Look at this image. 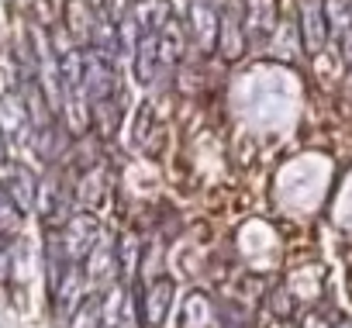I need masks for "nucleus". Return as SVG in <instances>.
<instances>
[{
    "label": "nucleus",
    "mask_w": 352,
    "mask_h": 328,
    "mask_svg": "<svg viewBox=\"0 0 352 328\" xmlns=\"http://www.w3.org/2000/svg\"><path fill=\"white\" fill-rule=\"evenodd\" d=\"M52 239H56L66 263H83L100 239V225H97L94 215H73L63 225V232H52Z\"/></svg>",
    "instance_id": "f257e3e1"
},
{
    "label": "nucleus",
    "mask_w": 352,
    "mask_h": 328,
    "mask_svg": "<svg viewBox=\"0 0 352 328\" xmlns=\"http://www.w3.org/2000/svg\"><path fill=\"white\" fill-rule=\"evenodd\" d=\"M169 300H173V280H169V276H155V280L145 287L142 304H138L142 325H145V328H162L166 311H169Z\"/></svg>",
    "instance_id": "f03ea898"
},
{
    "label": "nucleus",
    "mask_w": 352,
    "mask_h": 328,
    "mask_svg": "<svg viewBox=\"0 0 352 328\" xmlns=\"http://www.w3.org/2000/svg\"><path fill=\"white\" fill-rule=\"evenodd\" d=\"M300 32H304V52L318 56L328 42V14L321 0H304L300 4Z\"/></svg>",
    "instance_id": "7ed1b4c3"
},
{
    "label": "nucleus",
    "mask_w": 352,
    "mask_h": 328,
    "mask_svg": "<svg viewBox=\"0 0 352 328\" xmlns=\"http://www.w3.org/2000/svg\"><path fill=\"white\" fill-rule=\"evenodd\" d=\"M190 28H194V39L201 45V52H211L221 39V21H218V11L208 0H194L190 4Z\"/></svg>",
    "instance_id": "20e7f679"
},
{
    "label": "nucleus",
    "mask_w": 352,
    "mask_h": 328,
    "mask_svg": "<svg viewBox=\"0 0 352 328\" xmlns=\"http://www.w3.org/2000/svg\"><path fill=\"white\" fill-rule=\"evenodd\" d=\"M0 180H4V190L14 197V204L21 208V211H28L32 204H35V197H38V190H35V177L25 170V166H8L0 170Z\"/></svg>",
    "instance_id": "39448f33"
},
{
    "label": "nucleus",
    "mask_w": 352,
    "mask_h": 328,
    "mask_svg": "<svg viewBox=\"0 0 352 328\" xmlns=\"http://www.w3.org/2000/svg\"><path fill=\"white\" fill-rule=\"evenodd\" d=\"M100 304H104L100 294L87 297V300L76 307V321H73V328H100V318H104V307H100Z\"/></svg>",
    "instance_id": "423d86ee"
},
{
    "label": "nucleus",
    "mask_w": 352,
    "mask_h": 328,
    "mask_svg": "<svg viewBox=\"0 0 352 328\" xmlns=\"http://www.w3.org/2000/svg\"><path fill=\"white\" fill-rule=\"evenodd\" d=\"M342 52H345V63L352 66V8L345 14V32H342Z\"/></svg>",
    "instance_id": "0eeeda50"
},
{
    "label": "nucleus",
    "mask_w": 352,
    "mask_h": 328,
    "mask_svg": "<svg viewBox=\"0 0 352 328\" xmlns=\"http://www.w3.org/2000/svg\"><path fill=\"white\" fill-rule=\"evenodd\" d=\"M335 328H352V321H349V318H338V321H335Z\"/></svg>",
    "instance_id": "6e6552de"
},
{
    "label": "nucleus",
    "mask_w": 352,
    "mask_h": 328,
    "mask_svg": "<svg viewBox=\"0 0 352 328\" xmlns=\"http://www.w3.org/2000/svg\"><path fill=\"white\" fill-rule=\"evenodd\" d=\"M0 259H4V235H0Z\"/></svg>",
    "instance_id": "1a4fd4ad"
}]
</instances>
